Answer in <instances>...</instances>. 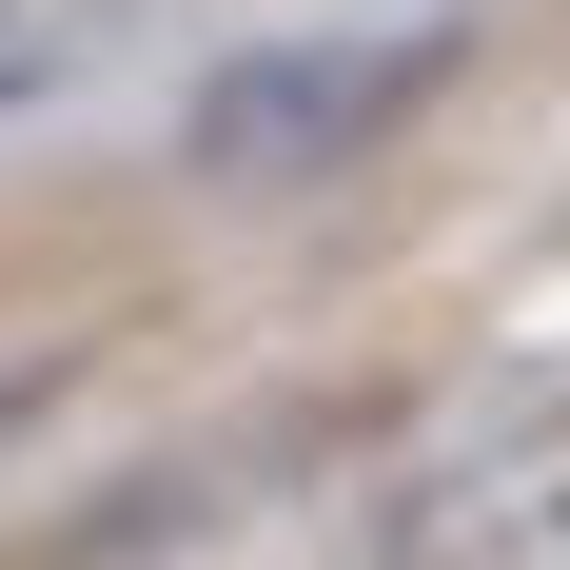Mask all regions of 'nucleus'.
Wrapping results in <instances>:
<instances>
[{
    "label": "nucleus",
    "mask_w": 570,
    "mask_h": 570,
    "mask_svg": "<svg viewBox=\"0 0 570 570\" xmlns=\"http://www.w3.org/2000/svg\"><path fill=\"white\" fill-rule=\"evenodd\" d=\"M0 99H20V59H0Z\"/></svg>",
    "instance_id": "nucleus-2"
},
{
    "label": "nucleus",
    "mask_w": 570,
    "mask_h": 570,
    "mask_svg": "<svg viewBox=\"0 0 570 570\" xmlns=\"http://www.w3.org/2000/svg\"><path fill=\"white\" fill-rule=\"evenodd\" d=\"M433 79H453V40H433V20H413V40H256V59H217V79L177 99V158L236 177V197H276V177L374 158Z\"/></svg>",
    "instance_id": "nucleus-1"
}]
</instances>
